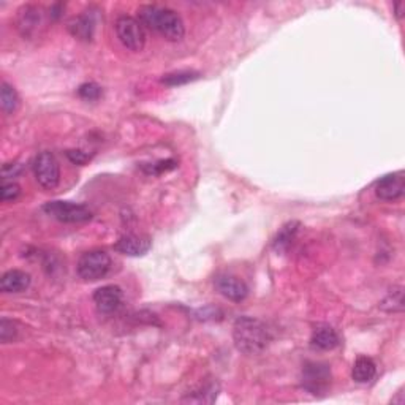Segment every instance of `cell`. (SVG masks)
Segmentation results:
<instances>
[{
	"label": "cell",
	"mask_w": 405,
	"mask_h": 405,
	"mask_svg": "<svg viewBox=\"0 0 405 405\" xmlns=\"http://www.w3.org/2000/svg\"><path fill=\"white\" fill-rule=\"evenodd\" d=\"M122 290L118 285H105L97 288L94 293V303L100 314H114L122 305Z\"/></svg>",
	"instance_id": "cell-11"
},
{
	"label": "cell",
	"mask_w": 405,
	"mask_h": 405,
	"mask_svg": "<svg viewBox=\"0 0 405 405\" xmlns=\"http://www.w3.org/2000/svg\"><path fill=\"white\" fill-rule=\"evenodd\" d=\"M221 391V385L217 380H207L205 383L200 385L192 395L189 392V396L184 399V402H193V404H212L219 396Z\"/></svg>",
	"instance_id": "cell-15"
},
{
	"label": "cell",
	"mask_w": 405,
	"mask_h": 405,
	"mask_svg": "<svg viewBox=\"0 0 405 405\" xmlns=\"http://www.w3.org/2000/svg\"><path fill=\"white\" fill-rule=\"evenodd\" d=\"M395 8H396V18L402 19L404 18V11H405V2H397L395 5Z\"/></svg>",
	"instance_id": "cell-27"
},
{
	"label": "cell",
	"mask_w": 405,
	"mask_h": 405,
	"mask_svg": "<svg viewBox=\"0 0 405 405\" xmlns=\"http://www.w3.org/2000/svg\"><path fill=\"white\" fill-rule=\"evenodd\" d=\"M138 18L143 26L157 32L168 42H179L185 35V26L175 10L160 5H143L138 10Z\"/></svg>",
	"instance_id": "cell-2"
},
{
	"label": "cell",
	"mask_w": 405,
	"mask_h": 405,
	"mask_svg": "<svg viewBox=\"0 0 405 405\" xmlns=\"http://www.w3.org/2000/svg\"><path fill=\"white\" fill-rule=\"evenodd\" d=\"M16 334H18L16 323L10 321L8 318H2V321H0V340L3 344H8L16 339Z\"/></svg>",
	"instance_id": "cell-22"
},
{
	"label": "cell",
	"mask_w": 405,
	"mask_h": 405,
	"mask_svg": "<svg viewBox=\"0 0 405 405\" xmlns=\"http://www.w3.org/2000/svg\"><path fill=\"white\" fill-rule=\"evenodd\" d=\"M46 24V13L38 5H24L18 11V29L24 38H33Z\"/></svg>",
	"instance_id": "cell-8"
},
{
	"label": "cell",
	"mask_w": 405,
	"mask_h": 405,
	"mask_svg": "<svg viewBox=\"0 0 405 405\" xmlns=\"http://www.w3.org/2000/svg\"><path fill=\"white\" fill-rule=\"evenodd\" d=\"M31 276L26 271L10 269L0 279V290L3 293H22L31 287Z\"/></svg>",
	"instance_id": "cell-13"
},
{
	"label": "cell",
	"mask_w": 405,
	"mask_h": 405,
	"mask_svg": "<svg viewBox=\"0 0 405 405\" xmlns=\"http://www.w3.org/2000/svg\"><path fill=\"white\" fill-rule=\"evenodd\" d=\"M405 192V177L404 173H392L381 177L375 185V195L379 196L381 201H397L402 198Z\"/></svg>",
	"instance_id": "cell-10"
},
{
	"label": "cell",
	"mask_w": 405,
	"mask_h": 405,
	"mask_svg": "<svg viewBox=\"0 0 405 405\" xmlns=\"http://www.w3.org/2000/svg\"><path fill=\"white\" fill-rule=\"evenodd\" d=\"M78 276L86 282H97L111 269V258L105 251H89L78 260Z\"/></svg>",
	"instance_id": "cell-4"
},
{
	"label": "cell",
	"mask_w": 405,
	"mask_h": 405,
	"mask_svg": "<svg viewBox=\"0 0 405 405\" xmlns=\"http://www.w3.org/2000/svg\"><path fill=\"white\" fill-rule=\"evenodd\" d=\"M310 344L318 350H333L335 347H339L340 338L333 326L318 325L312 331Z\"/></svg>",
	"instance_id": "cell-14"
},
{
	"label": "cell",
	"mask_w": 405,
	"mask_h": 405,
	"mask_svg": "<svg viewBox=\"0 0 405 405\" xmlns=\"http://www.w3.org/2000/svg\"><path fill=\"white\" fill-rule=\"evenodd\" d=\"M116 33L124 48L132 53H140L146 45V32H144L143 24L140 19L132 18V16H120L116 21Z\"/></svg>",
	"instance_id": "cell-5"
},
{
	"label": "cell",
	"mask_w": 405,
	"mask_h": 405,
	"mask_svg": "<svg viewBox=\"0 0 405 405\" xmlns=\"http://www.w3.org/2000/svg\"><path fill=\"white\" fill-rule=\"evenodd\" d=\"M214 285H216L217 292L223 298L233 301V303H241L248 294V287L246 285V282L233 274H219Z\"/></svg>",
	"instance_id": "cell-9"
},
{
	"label": "cell",
	"mask_w": 405,
	"mask_h": 405,
	"mask_svg": "<svg viewBox=\"0 0 405 405\" xmlns=\"http://www.w3.org/2000/svg\"><path fill=\"white\" fill-rule=\"evenodd\" d=\"M380 308L386 312H402L404 309V292L402 287H395L388 293V296L381 301Z\"/></svg>",
	"instance_id": "cell-20"
},
{
	"label": "cell",
	"mask_w": 405,
	"mask_h": 405,
	"mask_svg": "<svg viewBox=\"0 0 405 405\" xmlns=\"http://www.w3.org/2000/svg\"><path fill=\"white\" fill-rule=\"evenodd\" d=\"M33 175H35L37 182L46 190H53L61 182V166L59 161L54 157V154L40 152L32 164Z\"/></svg>",
	"instance_id": "cell-6"
},
{
	"label": "cell",
	"mask_w": 405,
	"mask_h": 405,
	"mask_svg": "<svg viewBox=\"0 0 405 405\" xmlns=\"http://www.w3.org/2000/svg\"><path fill=\"white\" fill-rule=\"evenodd\" d=\"M78 94L81 98H84V100L95 102L102 95V88L95 83H86L83 86H79Z\"/></svg>",
	"instance_id": "cell-23"
},
{
	"label": "cell",
	"mask_w": 405,
	"mask_h": 405,
	"mask_svg": "<svg viewBox=\"0 0 405 405\" xmlns=\"http://www.w3.org/2000/svg\"><path fill=\"white\" fill-rule=\"evenodd\" d=\"M298 228H299L298 222H290V223H287L285 227H282V230L279 231V235H277V238L274 241V248L277 252L285 251V248L290 246L294 235L298 233Z\"/></svg>",
	"instance_id": "cell-19"
},
{
	"label": "cell",
	"mask_w": 405,
	"mask_h": 405,
	"mask_svg": "<svg viewBox=\"0 0 405 405\" xmlns=\"http://www.w3.org/2000/svg\"><path fill=\"white\" fill-rule=\"evenodd\" d=\"M0 105H2L5 114L16 113V109L19 106L18 92L8 83H2V89H0Z\"/></svg>",
	"instance_id": "cell-18"
},
{
	"label": "cell",
	"mask_w": 405,
	"mask_h": 405,
	"mask_svg": "<svg viewBox=\"0 0 405 405\" xmlns=\"http://www.w3.org/2000/svg\"><path fill=\"white\" fill-rule=\"evenodd\" d=\"M21 173V166L18 164H7L3 165V170H2V175L3 177H15L16 175H19Z\"/></svg>",
	"instance_id": "cell-26"
},
{
	"label": "cell",
	"mask_w": 405,
	"mask_h": 405,
	"mask_svg": "<svg viewBox=\"0 0 405 405\" xmlns=\"http://www.w3.org/2000/svg\"><path fill=\"white\" fill-rule=\"evenodd\" d=\"M377 375V364L374 363L372 358L360 356L353 364L351 377L356 383H370Z\"/></svg>",
	"instance_id": "cell-16"
},
{
	"label": "cell",
	"mask_w": 405,
	"mask_h": 405,
	"mask_svg": "<svg viewBox=\"0 0 405 405\" xmlns=\"http://www.w3.org/2000/svg\"><path fill=\"white\" fill-rule=\"evenodd\" d=\"M331 385V369L325 363H308L303 369V388L312 395H323Z\"/></svg>",
	"instance_id": "cell-7"
},
{
	"label": "cell",
	"mask_w": 405,
	"mask_h": 405,
	"mask_svg": "<svg viewBox=\"0 0 405 405\" xmlns=\"http://www.w3.org/2000/svg\"><path fill=\"white\" fill-rule=\"evenodd\" d=\"M94 29H95V21L92 15H83L79 18L74 19L70 24V31L77 38L84 40V42H89L94 35Z\"/></svg>",
	"instance_id": "cell-17"
},
{
	"label": "cell",
	"mask_w": 405,
	"mask_h": 405,
	"mask_svg": "<svg viewBox=\"0 0 405 405\" xmlns=\"http://www.w3.org/2000/svg\"><path fill=\"white\" fill-rule=\"evenodd\" d=\"M233 340L236 350L242 355H258L273 340V334L266 323L253 317H239L233 325Z\"/></svg>",
	"instance_id": "cell-1"
},
{
	"label": "cell",
	"mask_w": 405,
	"mask_h": 405,
	"mask_svg": "<svg viewBox=\"0 0 405 405\" xmlns=\"http://www.w3.org/2000/svg\"><path fill=\"white\" fill-rule=\"evenodd\" d=\"M43 211L62 223H83L94 217L89 206L72 201H49L43 206Z\"/></svg>",
	"instance_id": "cell-3"
},
{
	"label": "cell",
	"mask_w": 405,
	"mask_h": 405,
	"mask_svg": "<svg viewBox=\"0 0 405 405\" xmlns=\"http://www.w3.org/2000/svg\"><path fill=\"white\" fill-rule=\"evenodd\" d=\"M150 246H152V241H150L149 236L144 235H124L118 242H116V252L122 253V255L129 257H143L149 252Z\"/></svg>",
	"instance_id": "cell-12"
},
{
	"label": "cell",
	"mask_w": 405,
	"mask_h": 405,
	"mask_svg": "<svg viewBox=\"0 0 405 405\" xmlns=\"http://www.w3.org/2000/svg\"><path fill=\"white\" fill-rule=\"evenodd\" d=\"M196 78H200V73L195 72H177V73H171L166 74V77L161 79V83H165L168 86H181L185 83H190Z\"/></svg>",
	"instance_id": "cell-21"
},
{
	"label": "cell",
	"mask_w": 405,
	"mask_h": 405,
	"mask_svg": "<svg viewBox=\"0 0 405 405\" xmlns=\"http://www.w3.org/2000/svg\"><path fill=\"white\" fill-rule=\"evenodd\" d=\"M68 159L77 165H83L89 160V157L83 152V150H68Z\"/></svg>",
	"instance_id": "cell-25"
},
{
	"label": "cell",
	"mask_w": 405,
	"mask_h": 405,
	"mask_svg": "<svg viewBox=\"0 0 405 405\" xmlns=\"http://www.w3.org/2000/svg\"><path fill=\"white\" fill-rule=\"evenodd\" d=\"M21 195V187L16 182H5L0 190L2 201H15Z\"/></svg>",
	"instance_id": "cell-24"
}]
</instances>
